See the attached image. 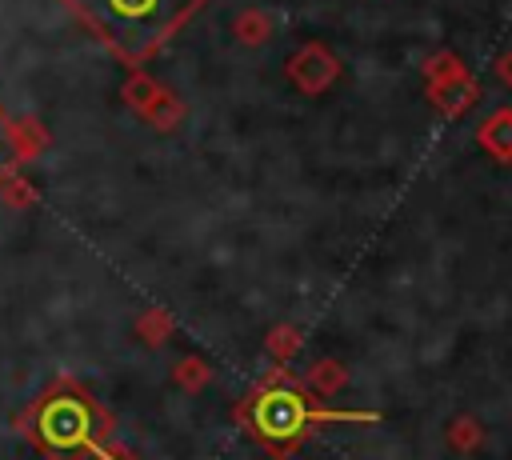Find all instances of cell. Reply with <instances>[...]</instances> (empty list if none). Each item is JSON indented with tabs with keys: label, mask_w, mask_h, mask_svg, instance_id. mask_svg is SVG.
Returning <instances> with one entry per match:
<instances>
[{
	"label": "cell",
	"mask_w": 512,
	"mask_h": 460,
	"mask_svg": "<svg viewBox=\"0 0 512 460\" xmlns=\"http://www.w3.org/2000/svg\"><path fill=\"white\" fill-rule=\"evenodd\" d=\"M500 76H504V80H512V56H504V60H500Z\"/></svg>",
	"instance_id": "10"
},
{
	"label": "cell",
	"mask_w": 512,
	"mask_h": 460,
	"mask_svg": "<svg viewBox=\"0 0 512 460\" xmlns=\"http://www.w3.org/2000/svg\"><path fill=\"white\" fill-rule=\"evenodd\" d=\"M0 196H4V204H12V208H24V204H32V200H36L32 184H28L24 176H12V172L0 180Z\"/></svg>",
	"instance_id": "8"
},
{
	"label": "cell",
	"mask_w": 512,
	"mask_h": 460,
	"mask_svg": "<svg viewBox=\"0 0 512 460\" xmlns=\"http://www.w3.org/2000/svg\"><path fill=\"white\" fill-rule=\"evenodd\" d=\"M20 164V148H16V128H12V116L0 108V180Z\"/></svg>",
	"instance_id": "7"
},
{
	"label": "cell",
	"mask_w": 512,
	"mask_h": 460,
	"mask_svg": "<svg viewBox=\"0 0 512 460\" xmlns=\"http://www.w3.org/2000/svg\"><path fill=\"white\" fill-rule=\"evenodd\" d=\"M292 76H296L304 88H312V92H316V88H324V84L336 76V60H332L324 48H316V44H312V48H304V52L296 56Z\"/></svg>",
	"instance_id": "5"
},
{
	"label": "cell",
	"mask_w": 512,
	"mask_h": 460,
	"mask_svg": "<svg viewBox=\"0 0 512 460\" xmlns=\"http://www.w3.org/2000/svg\"><path fill=\"white\" fill-rule=\"evenodd\" d=\"M256 428L264 432V436H272V440H288V436H296V428L304 424V404H300V396H292V392H268V396H260L256 400Z\"/></svg>",
	"instance_id": "3"
},
{
	"label": "cell",
	"mask_w": 512,
	"mask_h": 460,
	"mask_svg": "<svg viewBox=\"0 0 512 460\" xmlns=\"http://www.w3.org/2000/svg\"><path fill=\"white\" fill-rule=\"evenodd\" d=\"M116 60L128 68L160 52L204 0H60Z\"/></svg>",
	"instance_id": "1"
},
{
	"label": "cell",
	"mask_w": 512,
	"mask_h": 460,
	"mask_svg": "<svg viewBox=\"0 0 512 460\" xmlns=\"http://www.w3.org/2000/svg\"><path fill=\"white\" fill-rule=\"evenodd\" d=\"M480 140H484L488 152H496L500 160H508V156H512V112H496V116L480 128Z\"/></svg>",
	"instance_id": "6"
},
{
	"label": "cell",
	"mask_w": 512,
	"mask_h": 460,
	"mask_svg": "<svg viewBox=\"0 0 512 460\" xmlns=\"http://www.w3.org/2000/svg\"><path fill=\"white\" fill-rule=\"evenodd\" d=\"M240 36H244V40H260V36H264V16H256V12L240 16Z\"/></svg>",
	"instance_id": "9"
},
{
	"label": "cell",
	"mask_w": 512,
	"mask_h": 460,
	"mask_svg": "<svg viewBox=\"0 0 512 460\" xmlns=\"http://www.w3.org/2000/svg\"><path fill=\"white\" fill-rule=\"evenodd\" d=\"M16 428L48 460H80V456L96 452V444L104 436V412L80 384L60 380V384L44 388L16 416Z\"/></svg>",
	"instance_id": "2"
},
{
	"label": "cell",
	"mask_w": 512,
	"mask_h": 460,
	"mask_svg": "<svg viewBox=\"0 0 512 460\" xmlns=\"http://www.w3.org/2000/svg\"><path fill=\"white\" fill-rule=\"evenodd\" d=\"M124 96H128V104H136L156 128H172V120L180 116V104H176L172 96H164V88H156V84L144 80V76H132V80L124 84Z\"/></svg>",
	"instance_id": "4"
}]
</instances>
